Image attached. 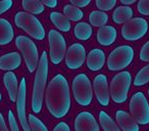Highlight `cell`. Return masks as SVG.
Wrapping results in <instances>:
<instances>
[{"mask_svg": "<svg viewBox=\"0 0 149 131\" xmlns=\"http://www.w3.org/2000/svg\"><path fill=\"white\" fill-rule=\"evenodd\" d=\"M46 106L53 117L63 118L70 109V94L68 80L62 75H56L46 89Z\"/></svg>", "mask_w": 149, "mask_h": 131, "instance_id": "6da1fadb", "label": "cell"}, {"mask_svg": "<svg viewBox=\"0 0 149 131\" xmlns=\"http://www.w3.org/2000/svg\"><path fill=\"white\" fill-rule=\"evenodd\" d=\"M48 76V57L45 51L42 53L40 62L38 64L37 72H36L35 83L33 89V98H32V110L35 114L41 112L43 106L44 92L47 82Z\"/></svg>", "mask_w": 149, "mask_h": 131, "instance_id": "7a4b0ae2", "label": "cell"}, {"mask_svg": "<svg viewBox=\"0 0 149 131\" xmlns=\"http://www.w3.org/2000/svg\"><path fill=\"white\" fill-rule=\"evenodd\" d=\"M15 23L17 27L23 29L29 35L37 40H43L45 38V30L42 24L32 13L19 11L15 15Z\"/></svg>", "mask_w": 149, "mask_h": 131, "instance_id": "3957f363", "label": "cell"}, {"mask_svg": "<svg viewBox=\"0 0 149 131\" xmlns=\"http://www.w3.org/2000/svg\"><path fill=\"white\" fill-rule=\"evenodd\" d=\"M132 77L127 71L120 72L112 78L110 82V96L112 100L116 104H123L128 98V93L130 90Z\"/></svg>", "mask_w": 149, "mask_h": 131, "instance_id": "277c9868", "label": "cell"}, {"mask_svg": "<svg viewBox=\"0 0 149 131\" xmlns=\"http://www.w3.org/2000/svg\"><path fill=\"white\" fill-rule=\"evenodd\" d=\"M72 92L74 99L79 104L87 106L91 104L93 98V89L91 82L85 74H79L72 81Z\"/></svg>", "mask_w": 149, "mask_h": 131, "instance_id": "5b68a950", "label": "cell"}, {"mask_svg": "<svg viewBox=\"0 0 149 131\" xmlns=\"http://www.w3.org/2000/svg\"><path fill=\"white\" fill-rule=\"evenodd\" d=\"M17 47L22 52L24 58H25L26 64H27L29 72L33 73L38 67L39 64V54L36 44L32 41L30 38L26 36H19L15 39Z\"/></svg>", "mask_w": 149, "mask_h": 131, "instance_id": "8992f818", "label": "cell"}, {"mask_svg": "<svg viewBox=\"0 0 149 131\" xmlns=\"http://www.w3.org/2000/svg\"><path fill=\"white\" fill-rule=\"evenodd\" d=\"M133 58H134V49L131 46H118L108 56L107 67L110 71H120L130 66Z\"/></svg>", "mask_w": 149, "mask_h": 131, "instance_id": "52a82bcc", "label": "cell"}, {"mask_svg": "<svg viewBox=\"0 0 149 131\" xmlns=\"http://www.w3.org/2000/svg\"><path fill=\"white\" fill-rule=\"evenodd\" d=\"M130 111L138 124L147 125L149 123V104L143 92H137L132 96Z\"/></svg>", "mask_w": 149, "mask_h": 131, "instance_id": "ba28073f", "label": "cell"}, {"mask_svg": "<svg viewBox=\"0 0 149 131\" xmlns=\"http://www.w3.org/2000/svg\"><path fill=\"white\" fill-rule=\"evenodd\" d=\"M148 31V23L142 18L131 19L122 28V36L128 41H136L145 36Z\"/></svg>", "mask_w": 149, "mask_h": 131, "instance_id": "9c48e42d", "label": "cell"}, {"mask_svg": "<svg viewBox=\"0 0 149 131\" xmlns=\"http://www.w3.org/2000/svg\"><path fill=\"white\" fill-rule=\"evenodd\" d=\"M50 46V60L54 64L61 62L66 53V43L64 37L56 30H50L48 34Z\"/></svg>", "mask_w": 149, "mask_h": 131, "instance_id": "30bf717a", "label": "cell"}, {"mask_svg": "<svg viewBox=\"0 0 149 131\" xmlns=\"http://www.w3.org/2000/svg\"><path fill=\"white\" fill-rule=\"evenodd\" d=\"M86 60V50L82 44L74 43L68 47L65 53V64L68 69L77 70L83 66Z\"/></svg>", "mask_w": 149, "mask_h": 131, "instance_id": "8fae6325", "label": "cell"}, {"mask_svg": "<svg viewBox=\"0 0 149 131\" xmlns=\"http://www.w3.org/2000/svg\"><path fill=\"white\" fill-rule=\"evenodd\" d=\"M26 79L22 78L21 83L19 87V93L17 97V116H19V122L23 127L24 131H32L30 124L27 120V115H26Z\"/></svg>", "mask_w": 149, "mask_h": 131, "instance_id": "7c38bea8", "label": "cell"}, {"mask_svg": "<svg viewBox=\"0 0 149 131\" xmlns=\"http://www.w3.org/2000/svg\"><path fill=\"white\" fill-rule=\"evenodd\" d=\"M93 90L95 92V95L98 102L103 106H108V104H109L110 91H109V88H108L107 78H106L105 75L100 74V75H97L94 78Z\"/></svg>", "mask_w": 149, "mask_h": 131, "instance_id": "4fadbf2b", "label": "cell"}, {"mask_svg": "<svg viewBox=\"0 0 149 131\" xmlns=\"http://www.w3.org/2000/svg\"><path fill=\"white\" fill-rule=\"evenodd\" d=\"M76 131H99L95 117L89 112H81L74 121Z\"/></svg>", "mask_w": 149, "mask_h": 131, "instance_id": "5bb4252c", "label": "cell"}, {"mask_svg": "<svg viewBox=\"0 0 149 131\" xmlns=\"http://www.w3.org/2000/svg\"><path fill=\"white\" fill-rule=\"evenodd\" d=\"M116 122L123 131H139V125L132 115L125 111H118L116 114Z\"/></svg>", "mask_w": 149, "mask_h": 131, "instance_id": "9a60e30c", "label": "cell"}, {"mask_svg": "<svg viewBox=\"0 0 149 131\" xmlns=\"http://www.w3.org/2000/svg\"><path fill=\"white\" fill-rule=\"evenodd\" d=\"M104 62H105V53L103 50L95 48L89 52L87 56V67L91 71H99L103 68Z\"/></svg>", "mask_w": 149, "mask_h": 131, "instance_id": "2e32d148", "label": "cell"}, {"mask_svg": "<svg viewBox=\"0 0 149 131\" xmlns=\"http://www.w3.org/2000/svg\"><path fill=\"white\" fill-rule=\"evenodd\" d=\"M116 36H118V33L113 27L103 26V27H100L97 32V41L103 46H109L116 41Z\"/></svg>", "mask_w": 149, "mask_h": 131, "instance_id": "e0dca14e", "label": "cell"}, {"mask_svg": "<svg viewBox=\"0 0 149 131\" xmlns=\"http://www.w3.org/2000/svg\"><path fill=\"white\" fill-rule=\"evenodd\" d=\"M22 57L19 52H10L0 57V70L11 71L21 66Z\"/></svg>", "mask_w": 149, "mask_h": 131, "instance_id": "ac0fdd59", "label": "cell"}, {"mask_svg": "<svg viewBox=\"0 0 149 131\" xmlns=\"http://www.w3.org/2000/svg\"><path fill=\"white\" fill-rule=\"evenodd\" d=\"M3 82L4 85L8 92L9 98L11 102H15L17 97V93H19V84H17V76L13 72H7L3 77Z\"/></svg>", "mask_w": 149, "mask_h": 131, "instance_id": "d6986e66", "label": "cell"}, {"mask_svg": "<svg viewBox=\"0 0 149 131\" xmlns=\"http://www.w3.org/2000/svg\"><path fill=\"white\" fill-rule=\"evenodd\" d=\"M13 39V28L7 20L0 19V45H6Z\"/></svg>", "mask_w": 149, "mask_h": 131, "instance_id": "ffe728a7", "label": "cell"}, {"mask_svg": "<svg viewBox=\"0 0 149 131\" xmlns=\"http://www.w3.org/2000/svg\"><path fill=\"white\" fill-rule=\"evenodd\" d=\"M133 18V9L129 6H118L112 15V20L116 24H125Z\"/></svg>", "mask_w": 149, "mask_h": 131, "instance_id": "44dd1931", "label": "cell"}, {"mask_svg": "<svg viewBox=\"0 0 149 131\" xmlns=\"http://www.w3.org/2000/svg\"><path fill=\"white\" fill-rule=\"evenodd\" d=\"M50 20L53 23V25L57 28L58 30L62 32H68L70 30V20L65 17L64 15L60 13H50Z\"/></svg>", "mask_w": 149, "mask_h": 131, "instance_id": "7402d4cb", "label": "cell"}, {"mask_svg": "<svg viewBox=\"0 0 149 131\" xmlns=\"http://www.w3.org/2000/svg\"><path fill=\"white\" fill-rule=\"evenodd\" d=\"M99 122L104 131H122L118 125L104 111H101L99 113Z\"/></svg>", "mask_w": 149, "mask_h": 131, "instance_id": "603a6c76", "label": "cell"}, {"mask_svg": "<svg viewBox=\"0 0 149 131\" xmlns=\"http://www.w3.org/2000/svg\"><path fill=\"white\" fill-rule=\"evenodd\" d=\"M23 7L32 15H40L44 11V4L40 0H23Z\"/></svg>", "mask_w": 149, "mask_h": 131, "instance_id": "cb8c5ba5", "label": "cell"}, {"mask_svg": "<svg viewBox=\"0 0 149 131\" xmlns=\"http://www.w3.org/2000/svg\"><path fill=\"white\" fill-rule=\"evenodd\" d=\"M92 32V27L87 23H79L74 27V36L79 40H88Z\"/></svg>", "mask_w": 149, "mask_h": 131, "instance_id": "d4e9b609", "label": "cell"}, {"mask_svg": "<svg viewBox=\"0 0 149 131\" xmlns=\"http://www.w3.org/2000/svg\"><path fill=\"white\" fill-rule=\"evenodd\" d=\"M89 21L93 27H103L108 21V15L104 11H94L90 13Z\"/></svg>", "mask_w": 149, "mask_h": 131, "instance_id": "484cf974", "label": "cell"}, {"mask_svg": "<svg viewBox=\"0 0 149 131\" xmlns=\"http://www.w3.org/2000/svg\"><path fill=\"white\" fill-rule=\"evenodd\" d=\"M63 13L70 21H72V22L80 21V20L83 19V17H84L83 11L80 9V7H77L72 4H68L64 6Z\"/></svg>", "mask_w": 149, "mask_h": 131, "instance_id": "4316f807", "label": "cell"}, {"mask_svg": "<svg viewBox=\"0 0 149 131\" xmlns=\"http://www.w3.org/2000/svg\"><path fill=\"white\" fill-rule=\"evenodd\" d=\"M148 82H149V64L139 71V73L135 77L134 85L142 86L145 85L146 83H148Z\"/></svg>", "mask_w": 149, "mask_h": 131, "instance_id": "83f0119b", "label": "cell"}, {"mask_svg": "<svg viewBox=\"0 0 149 131\" xmlns=\"http://www.w3.org/2000/svg\"><path fill=\"white\" fill-rule=\"evenodd\" d=\"M28 122H29L32 131H48L45 124L41 120H39L36 116H34V115H29Z\"/></svg>", "mask_w": 149, "mask_h": 131, "instance_id": "f1b7e54d", "label": "cell"}, {"mask_svg": "<svg viewBox=\"0 0 149 131\" xmlns=\"http://www.w3.org/2000/svg\"><path fill=\"white\" fill-rule=\"evenodd\" d=\"M116 0H96V6L98 9L103 11H110L114 7Z\"/></svg>", "mask_w": 149, "mask_h": 131, "instance_id": "f546056e", "label": "cell"}, {"mask_svg": "<svg viewBox=\"0 0 149 131\" xmlns=\"http://www.w3.org/2000/svg\"><path fill=\"white\" fill-rule=\"evenodd\" d=\"M138 11L141 15H149V0H140L138 3Z\"/></svg>", "mask_w": 149, "mask_h": 131, "instance_id": "4dcf8cb0", "label": "cell"}, {"mask_svg": "<svg viewBox=\"0 0 149 131\" xmlns=\"http://www.w3.org/2000/svg\"><path fill=\"white\" fill-rule=\"evenodd\" d=\"M140 60L143 62H149V41L143 45L140 51Z\"/></svg>", "mask_w": 149, "mask_h": 131, "instance_id": "1f68e13d", "label": "cell"}, {"mask_svg": "<svg viewBox=\"0 0 149 131\" xmlns=\"http://www.w3.org/2000/svg\"><path fill=\"white\" fill-rule=\"evenodd\" d=\"M13 6V0H0V15L4 13Z\"/></svg>", "mask_w": 149, "mask_h": 131, "instance_id": "d6a6232c", "label": "cell"}, {"mask_svg": "<svg viewBox=\"0 0 149 131\" xmlns=\"http://www.w3.org/2000/svg\"><path fill=\"white\" fill-rule=\"evenodd\" d=\"M8 122H9V125H10L11 131H19L17 123V121H15V115H13V113L11 112V111L8 112Z\"/></svg>", "mask_w": 149, "mask_h": 131, "instance_id": "836d02e7", "label": "cell"}, {"mask_svg": "<svg viewBox=\"0 0 149 131\" xmlns=\"http://www.w3.org/2000/svg\"><path fill=\"white\" fill-rule=\"evenodd\" d=\"M70 1L72 3V5L80 7V8H81V7L87 6V5L91 2V0H70Z\"/></svg>", "mask_w": 149, "mask_h": 131, "instance_id": "e575fe53", "label": "cell"}, {"mask_svg": "<svg viewBox=\"0 0 149 131\" xmlns=\"http://www.w3.org/2000/svg\"><path fill=\"white\" fill-rule=\"evenodd\" d=\"M53 131H70V127H68V125L66 124V123L60 122L54 127Z\"/></svg>", "mask_w": 149, "mask_h": 131, "instance_id": "d590c367", "label": "cell"}, {"mask_svg": "<svg viewBox=\"0 0 149 131\" xmlns=\"http://www.w3.org/2000/svg\"><path fill=\"white\" fill-rule=\"evenodd\" d=\"M44 5L50 7V8H54L57 5V0H40Z\"/></svg>", "mask_w": 149, "mask_h": 131, "instance_id": "8d00e7d4", "label": "cell"}, {"mask_svg": "<svg viewBox=\"0 0 149 131\" xmlns=\"http://www.w3.org/2000/svg\"><path fill=\"white\" fill-rule=\"evenodd\" d=\"M0 131H8L6 124H5V120L1 113H0Z\"/></svg>", "mask_w": 149, "mask_h": 131, "instance_id": "74e56055", "label": "cell"}, {"mask_svg": "<svg viewBox=\"0 0 149 131\" xmlns=\"http://www.w3.org/2000/svg\"><path fill=\"white\" fill-rule=\"evenodd\" d=\"M137 0H120V2L125 5H129V4H133L134 2H136Z\"/></svg>", "mask_w": 149, "mask_h": 131, "instance_id": "f35d334b", "label": "cell"}, {"mask_svg": "<svg viewBox=\"0 0 149 131\" xmlns=\"http://www.w3.org/2000/svg\"><path fill=\"white\" fill-rule=\"evenodd\" d=\"M0 102H1V93H0Z\"/></svg>", "mask_w": 149, "mask_h": 131, "instance_id": "ab89813d", "label": "cell"}, {"mask_svg": "<svg viewBox=\"0 0 149 131\" xmlns=\"http://www.w3.org/2000/svg\"><path fill=\"white\" fill-rule=\"evenodd\" d=\"M148 95H149V89H148Z\"/></svg>", "mask_w": 149, "mask_h": 131, "instance_id": "60d3db41", "label": "cell"}]
</instances>
